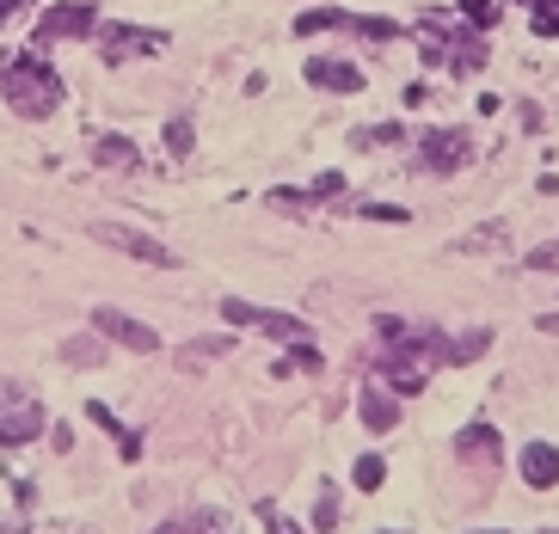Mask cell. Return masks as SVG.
Returning <instances> with one entry per match:
<instances>
[{
  "label": "cell",
  "mask_w": 559,
  "mask_h": 534,
  "mask_svg": "<svg viewBox=\"0 0 559 534\" xmlns=\"http://www.w3.org/2000/svg\"><path fill=\"white\" fill-rule=\"evenodd\" d=\"M0 98L13 105L19 117H50L62 105V81L37 56H7L0 62Z\"/></svg>",
  "instance_id": "6da1fadb"
},
{
  "label": "cell",
  "mask_w": 559,
  "mask_h": 534,
  "mask_svg": "<svg viewBox=\"0 0 559 534\" xmlns=\"http://www.w3.org/2000/svg\"><path fill=\"white\" fill-rule=\"evenodd\" d=\"M44 405H37L32 388L19 381H0V449H19V442H37L44 437Z\"/></svg>",
  "instance_id": "7a4b0ae2"
},
{
  "label": "cell",
  "mask_w": 559,
  "mask_h": 534,
  "mask_svg": "<svg viewBox=\"0 0 559 534\" xmlns=\"http://www.w3.org/2000/svg\"><path fill=\"white\" fill-rule=\"evenodd\" d=\"M296 32L313 37V32H357V37H376V44H388V37H400L394 19H369V13H338V7H308V13L296 19Z\"/></svg>",
  "instance_id": "3957f363"
},
{
  "label": "cell",
  "mask_w": 559,
  "mask_h": 534,
  "mask_svg": "<svg viewBox=\"0 0 559 534\" xmlns=\"http://www.w3.org/2000/svg\"><path fill=\"white\" fill-rule=\"evenodd\" d=\"M222 313H228L234 325H259V332H271V339H283V344H313L308 320H296V313L252 308V301H240V295H228V301H222Z\"/></svg>",
  "instance_id": "277c9868"
},
{
  "label": "cell",
  "mask_w": 559,
  "mask_h": 534,
  "mask_svg": "<svg viewBox=\"0 0 559 534\" xmlns=\"http://www.w3.org/2000/svg\"><path fill=\"white\" fill-rule=\"evenodd\" d=\"M93 240L99 246H117V252H130V259H142V264H154V271H173V246H160L154 234H135V227H123V222H93Z\"/></svg>",
  "instance_id": "5b68a950"
},
{
  "label": "cell",
  "mask_w": 559,
  "mask_h": 534,
  "mask_svg": "<svg viewBox=\"0 0 559 534\" xmlns=\"http://www.w3.org/2000/svg\"><path fill=\"white\" fill-rule=\"evenodd\" d=\"M93 332H99V339H111V344H123V351H135V356L160 351V332H154V325L130 320V313H117V308H93Z\"/></svg>",
  "instance_id": "8992f818"
},
{
  "label": "cell",
  "mask_w": 559,
  "mask_h": 534,
  "mask_svg": "<svg viewBox=\"0 0 559 534\" xmlns=\"http://www.w3.org/2000/svg\"><path fill=\"white\" fill-rule=\"evenodd\" d=\"M467 161H474V142L461 130H430L425 147H418V166H425V173H461Z\"/></svg>",
  "instance_id": "52a82bcc"
},
{
  "label": "cell",
  "mask_w": 559,
  "mask_h": 534,
  "mask_svg": "<svg viewBox=\"0 0 559 534\" xmlns=\"http://www.w3.org/2000/svg\"><path fill=\"white\" fill-rule=\"evenodd\" d=\"M93 25H99V13H93L86 0H74V7H50V13H44V25H37V44H62V37H93Z\"/></svg>",
  "instance_id": "ba28073f"
},
{
  "label": "cell",
  "mask_w": 559,
  "mask_h": 534,
  "mask_svg": "<svg viewBox=\"0 0 559 534\" xmlns=\"http://www.w3.org/2000/svg\"><path fill=\"white\" fill-rule=\"evenodd\" d=\"M308 86H320V93H362V68L345 62V56H313Z\"/></svg>",
  "instance_id": "9c48e42d"
},
{
  "label": "cell",
  "mask_w": 559,
  "mask_h": 534,
  "mask_svg": "<svg viewBox=\"0 0 559 534\" xmlns=\"http://www.w3.org/2000/svg\"><path fill=\"white\" fill-rule=\"evenodd\" d=\"M99 49H105V62L117 68V62H130V56H154L160 37H154V32H130V25H105Z\"/></svg>",
  "instance_id": "30bf717a"
},
{
  "label": "cell",
  "mask_w": 559,
  "mask_h": 534,
  "mask_svg": "<svg viewBox=\"0 0 559 534\" xmlns=\"http://www.w3.org/2000/svg\"><path fill=\"white\" fill-rule=\"evenodd\" d=\"M455 454L467 461V467L492 473L498 467V430H492V424H467V430L455 437Z\"/></svg>",
  "instance_id": "8fae6325"
},
{
  "label": "cell",
  "mask_w": 559,
  "mask_h": 534,
  "mask_svg": "<svg viewBox=\"0 0 559 534\" xmlns=\"http://www.w3.org/2000/svg\"><path fill=\"white\" fill-rule=\"evenodd\" d=\"M357 412H362V424H369L376 437H381V430H394V424H400V400H394V393H388V388H381V381H369V388L357 393Z\"/></svg>",
  "instance_id": "7c38bea8"
},
{
  "label": "cell",
  "mask_w": 559,
  "mask_h": 534,
  "mask_svg": "<svg viewBox=\"0 0 559 534\" xmlns=\"http://www.w3.org/2000/svg\"><path fill=\"white\" fill-rule=\"evenodd\" d=\"M523 479L535 491L559 486V449H554V442H528V449H523Z\"/></svg>",
  "instance_id": "4fadbf2b"
},
{
  "label": "cell",
  "mask_w": 559,
  "mask_h": 534,
  "mask_svg": "<svg viewBox=\"0 0 559 534\" xmlns=\"http://www.w3.org/2000/svg\"><path fill=\"white\" fill-rule=\"evenodd\" d=\"M154 534H240L222 510H191V517H173L166 529H154Z\"/></svg>",
  "instance_id": "5bb4252c"
},
{
  "label": "cell",
  "mask_w": 559,
  "mask_h": 534,
  "mask_svg": "<svg viewBox=\"0 0 559 534\" xmlns=\"http://www.w3.org/2000/svg\"><path fill=\"white\" fill-rule=\"evenodd\" d=\"M93 161L117 166V173H135V166H142V154H135V142H123V135H99V142H93Z\"/></svg>",
  "instance_id": "9a60e30c"
},
{
  "label": "cell",
  "mask_w": 559,
  "mask_h": 534,
  "mask_svg": "<svg viewBox=\"0 0 559 534\" xmlns=\"http://www.w3.org/2000/svg\"><path fill=\"white\" fill-rule=\"evenodd\" d=\"M234 339H191L179 351V369H198V363H215V356H228Z\"/></svg>",
  "instance_id": "2e32d148"
},
{
  "label": "cell",
  "mask_w": 559,
  "mask_h": 534,
  "mask_svg": "<svg viewBox=\"0 0 559 534\" xmlns=\"http://www.w3.org/2000/svg\"><path fill=\"white\" fill-rule=\"evenodd\" d=\"M350 479H357V491H381V479H388V461H381V454H362L357 467H350Z\"/></svg>",
  "instance_id": "e0dca14e"
},
{
  "label": "cell",
  "mask_w": 559,
  "mask_h": 534,
  "mask_svg": "<svg viewBox=\"0 0 559 534\" xmlns=\"http://www.w3.org/2000/svg\"><path fill=\"white\" fill-rule=\"evenodd\" d=\"M62 356H68V363H81V369H93V363H105V344L99 339H68Z\"/></svg>",
  "instance_id": "ac0fdd59"
},
{
  "label": "cell",
  "mask_w": 559,
  "mask_h": 534,
  "mask_svg": "<svg viewBox=\"0 0 559 534\" xmlns=\"http://www.w3.org/2000/svg\"><path fill=\"white\" fill-rule=\"evenodd\" d=\"M313 529H320V534L338 529V491H332V486H320V503H313Z\"/></svg>",
  "instance_id": "d6986e66"
},
{
  "label": "cell",
  "mask_w": 559,
  "mask_h": 534,
  "mask_svg": "<svg viewBox=\"0 0 559 534\" xmlns=\"http://www.w3.org/2000/svg\"><path fill=\"white\" fill-rule=\"evenodd\" d=\"M528 13H535V32L542 37H559V0H528Z\"/></svg>",
  "instance_id": "ffe728a7"
},
{
  "label": "cell",
  "mask_w": 559,
  "mask_h": 534,
  "mask_svg": "<svg viewBox=\"0 0 559 534\" xmlns=\"http://www.w3.org/2000/svg\"><path fill=\"white\" fill-rule=\"evenodd\" d=\"M461 13L474 19V32H492L498 25V0H461Z\"/></svg>",
  "instance_id": "44dd1931"
},
{
  "label": "cell",
  "mask_w": 559,
  "mask_h": 534,
  "mask_svg": "<svg viewBox=\"0 0 559 534\" xmlns=\"http://www.w3.org/2000/svg\"><path fill=\"white\" fill-rule=\"evenodd\" d=\"M166 147H173V154H191V123H185V117H173V123H166Z\"/></svg>",
  "instance_id": "7402d4cb"
},
{
  "label": "cell",
  "mask_w": 559,
  "mask_h": 534,
  "mask_svg": "<svg viewBox=\"0 0 559 534\" xmlns=\"http://www.w3.org/2000/svg\"><path fill=\"white\" fill-rule=\"evenodd\" d=\"M486 246H504V227H479V234H467L461 252H486Z\"/></svg>",
  "instance_id": "603a6c76"
},
{
  "label": "cell",
  "mask_w": 559,
  "mask_h": 534,
  "mask_svg": "<svg viewBox=\"0 0 559 534\" xmlns=\"http://www.w3.org/2000/svg\"><path fill=\"white\" fill-rule=\"evenodd\" d=\"M259 517H264V534H301L296 522H289V517H277L271 503H259Z\"/></svg>",
  "instance_id": "cb8c5ba5"
},
{
  "label": "cell",
  "mask_w": 559,
  "mask_h": 534,
  "mask_svg": "<svg viewBox=\"0 0 559 534\" xmlns=\"http://www.w3.org/2000/svg\"><path fill=\"white\" fill-rule=\"evenodd\" d=\"M362 222H412L406 210H388V203H362Z\"/></svg>",
  "instance_id": "d4e9b609"
},
{
  "label": "cell",
  "mask_w": 559,
  "mask_h": 534,
  "mask_svg": "<svg viewBox=\"0 0 559 534\" xmlns=\"http://www.w3.org/2000/svg\"><path fill=\"white\" fill-rule=\"evenodd\" d=\"M0 534H32V529H25V522H0Z\"/></svg>",
  "instance_id": "484cf974"
},
{
  "label": "cell",
  "mask_w": 559,
  "mask_h": 534,
  "mask_svg": "<svg viewBox=\"0 0 559 534\" xmlns=\"http://www.w3.org/2000/svg\"><path fill=\"white\" fill-rule=\"evenodd\" d=\"M13 7H19V0H0V19H7V13H13Z\"/></svg>",
  "instance_id": "4316f807"
},
{
  "label": "cell",
  "mask_w": 559,
  "mask_h": 534,
  "mask_svg": "<svg viewBox=\"0 0 559 534\" xmlns=\"http://www.w3.org/2000/svg\"><path fill=\"white\" fill-rule=\"evenodd\" d=\"M542 534H554V529H542Z\"/></svg>",
  "instance_id": "83f0119b"
}]
</instances>
